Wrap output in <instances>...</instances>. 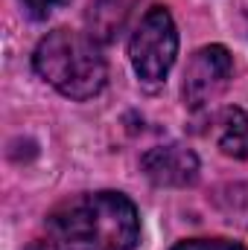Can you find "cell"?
Masks as SVG:
<instances>
[{"label": "cell", "mask_w": 248, "mask_h": 250, "mask_svg": "<svg viewBox=\"0 0 248 250\" xmlns=\"http://www.w3.org/2000/svg\"><path fill=\"white\" fill-rule=\"evenodd\" d=\"M21 3H24L26 15H29L32 21H44V18H50L53 9H59V6L70 3V0H21Z\"/></svg>", "instance_id": "cell-9"}, {"label": "cell", "mask_w": 248, "mask_h": 250, "mask_svg": "<svg viewBox=\"0 0 248 250\" xmlns=\"http://www.w3.org/2000/svg\"><path fill=\"white\" fill-rule=\"evenodd\" d=\"M128 59L137 79L149 87L161 84L170 76L173 64L178 59V29L167 6H152L140 18L128 41Z\"/></svg>", "instance_id": "cell-3"}, {"label": "cell", "mask_w": 248, "mask_h": 250, "mask_svg": "<svg viewBox=\"0 0 248 250\" xmlns=\"http://www.w3.org/2000/svg\"><path fill=\"white\" fill-rule=\"evenodd\" d=\"M173 250H248L243 242L234 239H187L178 242Z\"/></svg>", "instance_id": "cell-8"}, {"label": "cell", "mask_w": 248, "mask_h": 250, "mask_svg": "<svg viewBox=\"0 0 248 250\" xmlns=\"http://www.w3.org/2000/svg\"><path fill=\"white\" fill-rule=\"evenodd\" d=\"M32 67L50 87L76 102L94 99L108 82V64L99 41L73 29L47 32L32 53Z\"/></svg>", "instance_id": "cell-2"}, {"label": "cell", "mask_w": 248, "mask_h": 250, "mask_svg": "<svg viewBox=\"0 0 248 250\" xmlns=\"http://www.w3.org/2000/svg\"><path fill=\"white\" fill-rule=\"evenodd\" d=\"M231 76H234V59H231L228 47L207 44V47L196 50L184 70V84H181L184 105L190 111L210 105L228 87Z\"/></svg>", "instance_id": "cell-4"}, {"label": "cell", "mask_w": 248, "mask_h": 250, "mask_svg": "<svg viewBox=\"0 0 248 250\" xmlns=\"http://www.w3.org/2000/svg\"><path fill=\"white\" fill-rule=\"evenodd\" d=\"M47 233L62 250H134L140 215L123 192H82L50 209Z\"/></svg>", "instance_id": "cell-1"}, {"label": "cell", "mask_w": 248, "mask_h": 250, "mask_svg": "<svg viewBox=\"0 0 248 250\" xmlns=\"http://www.w3.org/2000/svg\"><path fill=\"white\" fill-rule=\"evenodd\" d=\"M125 21V3L123 0H97V6H91L88 23H91V38L97 41H108L117 35V29Z\"/></svg>", "instance_id": "cell-7"}, {"label": "cell", "mask_w": 248, "mask_h": 250, "mask_svg": "<svg viewBox=\"0 0 248 250\" xmlns=\"http://www.w3.org/2000/svg\"><path fill=\"white\" fill-rule=\"evenodd\" d=\"M213 140L225 157L248 160V114L243 108H222L213 120Z\"/></svg>", "instance_id": "cell-6"}, {"label": "cell", "mask_w": 248, "mask_h": 250, "mask_svg": "<svg viewBox=\"0 0 248 250\" xmlns=\"http://www.w3.org/2000/svg\"><path fill=\"white\" fill-rule=\"evenodd\" d=\"M140 169L155 187L184 189L198 181L201 166H198V157L193 148H187L181 143H164V146L149 148L140 157Z\"/></svg>", "instance_id": "cell-5"}]
</instances>
